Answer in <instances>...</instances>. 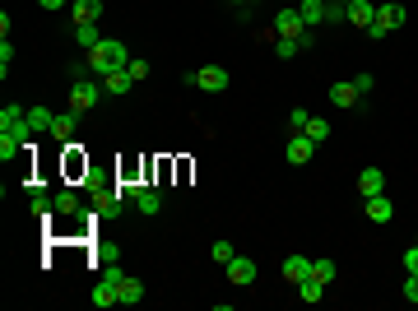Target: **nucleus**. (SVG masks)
I'll return each mask as SVG.
<instances>
[{
  "label": "nucleus",
  "instance_id": "f257e3e1",
  "mask_svg": "<svg viewBox=\"0 0 418 311\" xmlns=\"http://www.w3.org/2000/svg\"><path fill=\"white\" fill-rule=\"evenodd\" d=\"M130 61H135V56L125 51L121 37H103V42L89 51V70H93V75H112V70H125Z\"/></svg>",
  "mask_w": 418,
  "mask_h": 311
},
{
  "label": "nucleus",
  "instance_id": "f03ea898",
  "mask_svg": "<svg viewBox=\"0 0 418 311\" xmlns=\"http://www.w3.org/2000/svg\"><path fill=\"white\" fill-rule=\"evenodd\" d=\"M404 24H409V10H404L400 0H376V19H372L367 37H386V33L404 28Z\"/></svg>",
  "mask_w": 418,
  "mask_h": 311
},
{
  "label": "nucleus",
  "instance_id": "7ed1b4c3",
  "mask_svg": "<svg viewBox=\"0 0 418 311\" xmlns=\"http://www.w3.org/2000/svg\"><path fill=\"white\" fill-rule=\"evenodd\" d=\"M182 84H191V89H204V94H223V89H228V70H223V65H200V70L182 75Z\"/></svg>",
  "mask_w": 418,
  "mask_h": 311
},
{
  "label": "nucleus",
  "instance_id": "20e7f679",
  "mask_svg": "<svg viewBox=\"0 0 418 311\" xmlns=\"http://www.w3.org/2000/svg\"><path fill=\"white\" fill-rule=\"evenodd\" d=\"M270 33H275V37H297V42H302L311 28L302 24V15H297V10H279V15H275V28H270Z\"/></svg>",
  "mask_w": 418,
  "mask_h": 311
},
{
  "label": "nucleus",
  "instance_id": "39448f33",
  "mask_svg": "<svg viewBox=\"0 0 418 311\" xmlns=\"http://www.w3.org/2000/svg\"><path fill=\"white\" fill-rule=\"evenodd\" d=\"M311 154H316V144L307 140V130H293L288 144H284V158H288L293 168H302V163H311Z\"/></svg>",
  "mask_w": 418,
  "mask_h": 311
},
{
  "label": "nucleus",
  "instance_id": "423d86ee",
  "mask_svg": "<svg viewBox=\"0 0 418 311\" xmlns=\"http://www.w3.org/2000/svg\"><path fill=\"white\" fill-rule=\"evenodd\" d=\"M93 103H98V84L75 79V84H70V112H75V116H84V112H93Z\"/></svg>",
  "mask_w": 418,
  "mask_h": 311
},
{
  "label": "nucleus",
  "instance_id": "0eeeda50",
  "mask_svg": "<svg viewBox=\"0 0 418 311\" xmlns=\"http://www.w3.org/2000/svg\"><path fill=\"white\" fill-rule=\"evenodd\" d=\"M223 274H228L232 288H247V283H256V274H261V269H256V260H242V256H232V260L223 265Z\"/></svg>",
  "mask_w": 418,
  "mask_h": 311
},
{
  "label": "nucleus",
  "instance_id": "6e6552de",
  "mask_svg": "<svg viewBox=\"0 0 418 311\" xmlns=\"http://www.w3.org/2000/svg\"><path fill=\"white\" fill-rule=\"evenodd\" d=\"M344 19H349L354 28H363V33H367V28H372V19H376V0H349Z\"/></svg>",
  "mask_w": 418,
  "mask_h": 311
},
{
  "label": "nucleus",
  "instance_id": "1a4fd4ad",
  "mask_svg": "<svg viewBox=\"0 0 418 311\" xmlns=\"http://www.w3.org/2000/svg\"><path fill=\"white\" fill-rule=\"evenodd\" d=\"M358 190H363V200L386 195V177H381V168H363V172H358Z\"/></svg>",
  "mask_w": 418,
  "mask_h": 311
},
{
  "label": "nucleus",
  "instance_id": "9d476101",
  "mask_svg": "<svg viewBox=\"0 0 418 311\" xmlns=\"http://www.w3.org/2000/svg\"><path fill=\"white\" fill-rule=\"evenodd\" d=\"M358 89H354V79H340V84H335V89H330V103H335V107L340 112H349V107H358Z\"/></svg>",
  "mask_w": 418,
  "mask_h": 311
},
{
  "label": "nucleus",
  "instance_id": "9b49d317",
  "mask_svg": "<svg viewBox=\"0 0 418 311\" xmlns=\"http://www.w3.org/2000/svg\"><path fill=\"white\" fill-rule=\"evenodd\" d=\"M70 15H75V24H98L103 19V0H70Z\"/></svg>",
  "mask_w": 418,
  "mask_h": 311
},
{
  "label": "nucleus",
  "instance_id": "f8f14e48",
  "mask_svg": "<svg viewBox=\"0 0 418 311\" xmlns=\"http://www.w3.org/2000/svg\"><path fill=\"white\" fill-rule=\"evenodd\" d=\"M103 89L116 98H125L130 89H135V79H130V70H112V75H103Z\"/></svg>",
  "mask_w": 418,
  "mask_h": 311
},
{
  "label": "nucleus",
  "instance_id": "ddd939ff",
  "mask_svg": "<svg viewBox=\"0 0 418 311\" xmlns=\"http://www.w3.org/2000/svg\"><path fill=\"white\" fill-rule=\"evenodd\" d=\"M307 274H311V260H307V256H288V260H284V279H288V283H302Z\"/></svg>",
  "mask_w": 418,
  "mask_h": 311
},
{
  "label": "nucleus",
  "instance_id": "4468645a",
  "mask_svg": "<svg viewBox=\"0 0 418 311\" xmlns=\"http://www.w3.org/2000/svg\"><path fill=\"white\" fill-rule=\"evenodd\" d=\"M367 218L372 223H390V218H395V204H390L386 195H372L367 200Z\"/></svg>",
  "mask_w": 418,
  "mask_h": 311
},
{
  "label": "nucleus",
  "instance_id": "2eb2a0df",
  "mask_svg": "<svg viewBox=\"0 0 418 311\" xmlns=\"http://www.w3.org/2000/svg\"><path fill=\"white\" fill-rule=\"evenodd\" d=\"M297 15H302L307 28H316V24H325V0H302V5H297Z\"/></svg>",
  "mask_w": 418,
  "mask_h": 311
},
{
  "label": "nucleus",
  "instance_id": "dca6fc26",
  "mask_svg": "<svg viewBox=\"0 0 418 311\" xmlns=\"http://www.w3.org/2000/svg\"><path fill=\"white\" fill-rule=\"evenodd\" d=\"M28 121V107H19V103H10V107H0V130H15V125Z\"/></svg>",
  "mask_w": 418,
  "mask_h": 311
},
{
  "label": "nucleus",
  "instance_id": "f3484780",
  "mask_svg": "<svg viewBox=\"0 0 418 311\" xmlns=\"http://www.w3.org/2000/svg\"><path fill=\"white\" fill-rule=\"evenodd\" d=\"M135 302H144V283L125 274L121 279V307H135Z\"/></svg>",
  "mask_w": 418,
  "mask_h": 311
},
{
  "label": "nucleus",
  "instance_id": "a211bd4d",
  "mask_svg": "<svg viewBox=\"0 0 418 311\" xmlns=\"http://www.w3.org/2000/svg\"><path fill=\"white\" fill-rule=\"evenodd\" d=\"M135 209H139V214H158V209H163V195H158V190H149V186H144V190H139V195H135Z\"/></svg>",
  "mask_w": 418,
  "mask_h": 311
},
{
  "label": "nucleus",
  "instance_id": "6ab92c4d",
  "mask_svg": "<svg viewBox=\"0 0 418 311\" xmlns=\"http://www.w3.org/2000/svg\"><path fill=\"white\" fill-rule=\"evenodd\" d=\"M19 149H24V140H19L15 130H0V158L10 163V158H19Z\"/></svg>",
  "mask_w": 418,
  "mask_h": 311
},
{
  "label": "nucleus",
  "instance_id": "aec40b11",
  "mask_svg": "<svg viewBox=\"0 0 418 311\" xmlns=\"http://www.w3.org/2000/svg\"><path fill=\"white\" fill-rule=\"evenodd\" d=\"M297 297H302V302H325V283L302 279V283H297Z\"/></svg>",
  "mask_w": 418,
  "mask_h": 311
},
{
  "label": "nucleus",
  "instance_id": "412c9836",
  "mask_svg": "<svg viewBox=\"0 0 418 311\" xmlns=\"http://www.w3.org/2000/svg\"><path fill=\"white\" fill-rule=\"evenodd\" d=\"M75 112H65V116H56V121H51V135H56V140H70V135H75Z\"/></svg>",
  "mask_w": 418,
  "mask_h": 311
},
{
  "label": "nucleus",
  "instance_id": "4be33fe9",
  "mask_svg": "<svg viewBox=\"0 0 418 311\" xmlns=\"http://www.w3.org/2000/svg\"><path fill=\"white\" fill-rule=\"evenodd\" d=\"M297 51H302V42H297V37H275V56H279V61H293Z\"/></svg>",
  "mask_w": 418,
  "mask_h": 311
},
{
  "label": "nucleus",
  "instance_id": "5701e85b",
  "mask_svg": "<svg viewBox=\"0 0 418 311\" xmlns=\"http://www.w3.org/2000/svg\"><path fill=\"white\" fill-rule=\"evenodd\" d=\"M307 279H316V283H335V260H311V274Z\"/></svg>",
  "mask_w": 418,
  "mask_h": 311
},
{
  "label": "nucleus",
  "instance_id": "b1692460",
  "mask_svg": "<svg viewBox=\"0 0 418 311\" xmlns=\"http://www.w3.org/2000/svg\"><path fill=\"white\" fill-rule=\"evenodd\" d=\"M307 140H311V144H325V140H330V121L311 116V121H307Z\"/></svg>",
  "mask_w": 418,
  "mask_h": 311
},
{
  "label": "nucleus",
  "instance_id": "393cba45",
  "mask_svg": "<svg viewBox=\"0 0 418 311\" xmlns=\"http://www.w3.org/2000/svg\"><path fill=\"white\" fill-rule=\"evenodd\" d=\"M51 121H56V116H51L46 107H28V125L33 130H46V135H51Z\"/></svg>",
  "mask_w": 418,
  "mask_h": 311
},
{
  "label": "nucleus",
  "instance_id": "a878e982",
  "mask_svg": "<svg viewBox=\"0 0 418 311\" xmlns=\"http://www.w3.org/2000/svg\"><path fill=\"white\" fill-rule=\"evenodd\" d=\"M79 42H84V51H93V47H98V42H103L98 24H79Z\"/></svg>",
  "mask_w": 418,
  "mask_h": 311
},
{
  "label": "nucleus",
  "instance_id": "bb28decb",
  "mask_svg": "<svg viewBox=\"0 0 418 311\" xmlns=\"http://www.w3.org/2000/svg\"><path fill=\"white\" fill-rule=\"evenodd\" d=\"M51 209H56V214H75V209H79V200L70 195V190H61V195L51 200Z\"/></svg>",
  "mask_w": 418,
  "mask_h": 311
},
{
  "label": "nucleus",
  "instance_id": "cd10ccee",
  "mask_svg": "<svg viewBox=\"0 0 418 311\" xmlns=\"http://www.w3.org/2000/svg\"><path fill=\"white\" fill-rule=\"evenodd\" d=\"M344 10H349L344 0H325V24H340V19H344Z\"/></svg>",
  "mask_w": 418,
  "mask_h": 311
},
{
  "label": "nucleus",
  "instance_id": "c85d7f7f",
  "mask_svg": "<svg viewBox=\"0 0 418 311\" xmlns=\"http://www.w3.org/2000/svg\"><path fill=\"white\" fill-rule=\"evenodd\" d=\"M307 121H311L307 107H293V112H288V125H293V130H307Z\"/></svg>",
  "mask_w": 418,
  "mask_h": 311
},
{
  "label": "nucleus",
  "instance_id": "c756f323",
  "mask_svg": "<svg viewBox=\"0 0 418 311\" xmlns=\"http://www.w3.org/2000/svg\"><path fill=\"white\" fill-rule=\"evenodd\" d=\"M209 256H214L218 265H228L232 260V242H214V247H209Z\"/></svg>",
  "mask_w": 418,
  "mask_h": 311
},
{
  "label": "nucleus",
  "instance_id": "7c9ffc66",
  "mask_svg": "<svg viewBox=\"0 0 418 311\" xmlns=\"http://www.w3.org/2000/svg\"><path fill=\"white\" fill-rule=\"evenodd\" d=\"M10 61H15V42L5 37V42H0V70H5V75H10Z\"/></svg>",
  "mask_w": 418,
  "mask_h": 311
},
{
  "label": "nucleus",
  "instance_id": "2f4dec72",
  "mask_svg": "<svg viewBox=\"0 0 418 311\" xmlns=\"http://www.w3.org/2000/svg\"><path fill=\"white\" fill-rule=\"evenodd\" d=\"M125 70H130V79H135V84H139V79H149V61H139V56L125 65Z\"/></svg>",
  "mask_w": 418,
  "mask_h": 311
},
{
  "label": "nucleus",
  "instance_id": "473e14b6",
  "mask_svg": "<svg viewBox=\"0 0 418 311\" xmlns=\"http://www.w3.org/2000/svg\"><path fill=\"white\" fill-rule=\"evenodd\" d=\"M404 269H409V274H418V242L404 251Z\"/></svg>",
  "mask_w": 418,
  "mask_h": 311
},
{
  "label": "nucleus",
  "instance_id": "72a5a7b5",
  "mask_svg": "<svg viewBox=\"0 0 418 311\" xmlns=\"http://www.w3.org/2000/svg\"><path fill=\"white\" fill-rule=\"evenodd\" d=\"M404 297L418 307V274H409V279H404Z\"/></svg>",
  "mask_w": 418,
  "mask_h": 311
},
{
  "label": "nucleus",
  "instance_id": "f704fd0d",
  "mask_svg": "<svg viewBox=\"0 0 418 311\" xmlns=\"http://www.w3.org/2000/svg\"><path fill=\"white\" fill-rule=\"evenodd\" d=\"M372 84H376L372 75H354V89H358V94H372Z\"/></svg>",
  "mask_w": 418,
  "mask_h": 311
},
{
  "label": "nucleus",
  "instance_id": "c9c22d12",
  "mask_svg": "<svg viewBox=\"0 0 418 311\" xmlns=\"http://www.w3.org/2000/svg\"><path fill=\"white\" fill-rule=\"evenodd\" d=\"M37 5H42V10H65L70 0H37Z\"/></svg>",
  "mask_w": 418,
  "mask_h": 311
},
{
  "label": "nucleus",
  "instance_id": "e433bc0d",
  "mask_svg": "<svg viewBox=\"0 0 418 311\" xmlns=\"http://www.w3.org/2000/svg\"><path fill=\"white\" fill-rule=\"evenodd\" d=\"M232 5H247V0H232Z\"/></svg>",
  "mask_w": 418,
  "mask_h": 311
},
{
  "label": "nucleus",
  "instance_id": "4c0bfd02",
  "mask_svg": "<svg viewBox=\"0 0 418 311\" xmlns=\"http://www.w3.org/2000/svg\"><path fill=\"white\" fill-rule=\"evenodd\" d=\"M344 5H349V0H344Z\"/></svg>",
  "mask_w": 418,
  "mask_h": 311
}]
</instances>
